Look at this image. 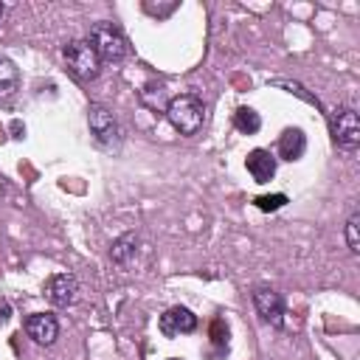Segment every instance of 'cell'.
Wrapping results in <instances>:
<instances>
[{
  "label": "cell",
  "mask_w": 360,
  "mask_h": 360,
  "mask_svg": "<svg viewBox=\"0 0 360 360\" xmlns=\"http://www.w3.org/2000/svg\"><path fill=\"white\" fill-rule=\"evenodd\" d=\"M11 129H14V138H22V132H25V127H22L20 121H14V124H11Z\"/></svg>",
  "instance_id": "ffe728a7"
},
{
  "label": "cell",
  "mask_w": 360,
  "mask_h": 360,
  "mask_svg": "<svg viewBox=\"0 0 360 360\" xmlns=\"http://www.w3.org/2000/svg\"><path fill=\"white\" fill-rule=\"evenodd\" d=\"M62 53H65L68 70H70L79 82H93V79L98 76L101 59H98V53L93 51V45H90L87 39H73V42H68Z\"/></svg>",
  "instance_id": "3957f363"
},
{
  "label": "cell",
  "mask_w": 360,
  "mask_h": 360,
  "mask_svg": "<svg viewBox=\"0 0 360 360\" xmlns=\"http://www.w3.org/2000/svg\"><path fill=\"white\" fill-rule=\"evenodd\" d=\"M22 326H25V335L39 346H51L59 338V321L51 312H31Z\"/></svg>",
  "instance_id": "9c48e42d"
},
{
  "label": "cell",
  "mask_w": 360,
  "mask_h": 360,
  "mask_svg": "<svg viewBox=\"0 0 360 360\" xmlns=\"http://www.w3.org/2000/svg\"><path fill=\"white\" fill-rule=\"evenodd\" d=\"M166 118L180 135H194L205 121V104L194 93L172 96L166 104Z\"/></svg>",
  "instance_id": "6da1fadb"
},
{
  "label": "cell",
  "mask_w": 360,
  "mask_h": 360,
  "mask_svg": "<svg viewBox=\"0 0 360 360\" xmlns=\"http://www.w3.org/2000/svg\"><path fill=\"white\" fill-rule=\"evenodd\" d=\"M17 87H20V70H17V65L11 59L0 56V101L11 98L17 93Z\"/></svg>",
  "instance_id": "4fadbf2b"
},
{
  "label": "cell",
  "mask_w": 360,
  "mask_h": 360,
  "mask_svg": "<svg viewBox=\"0 0 360 360\" xmlns=\"http://www.w3.org/2000/svg\"><path fill=\"white\" fill-rule=\"evenodd\" d=\"M357 222H360V214H357V208L349 214V219H346V242H349V250L352 253H360V239H357Z\"/></svg>",
  "instance_id": "2e32d148"
},
{
  "label": "cell",
  "mask_w": 360,
  "mask_h": 360,
  "mask_svg": "<svg viewBox=\"0 0 360 360\" xmlns=\"http://www.w3.org/2000/svg\"><path fill=\"white\" fill-rule=\"evenodd\" d=\"M211 340H214L217 346H228V323H225L222 318H217V321L211 323Z\"/></svg>",
  "instance_id": "e0dca14e"
},
{
  "label": "cell",
  "mask_w": 360,
  "mask_h": 360,
  "mask_svg": "<svg viewBox=\"0 0 360 360\" xmlns=\"http://www.w3.org/2000/svg\"><path fill=\"white\" fill-rule=\"evenodd\" d=\"M79 295V281L73 273H53L48 281H45V298L53 304V307H70Z\"/></svg>",
  "instance_id": "52a82bcc"
},
{
  "label": "cell",
  "mask_w": 360,
  "mask_h": 360,
  "mask_svg": "<svg viewBox=\"0 0 360 360\" xmlns=\"http://www.w3.org/2000/svg\"><path fill=\"white\" fill-rule=\"evenodd\" d=\"M3 11H6V8H3V3H0V17H3Z\"/></svg>",
  "instance_id": "44dd1931"
},
{
  "label": "cell",
  "mask_w": 360,
  "mask_h": 360,
  "mask_svg": "<svg viewBox=\"0 0 360 360\" xmlns=\"http://www.w3.org/2000/svg\"><path fill=\"white\" fill-rule=\"evenodd\" d=\"M253 205L259 211H278L287 205V194H264V197H256Z\"/></svg>",
  "instance_id": "9a60e30c"
},
{
  "label": "cell",
  "mask_w": 360,
  "mask_h": 360,
  "mask_svg": "<svg viewBox=\"0 0 360 360\" xmlns=\"http://www.w3.org/2000/svg\"><path fill=\"white\" fill-rule=\"evenodd\" d=\"M87 42L93 45V51L98 53L101 62H124L127 53H129V45H127V37L118 31V25L112 22H96L90 28V37Z\"/></svg>",
  "instance_id": "7a4b0ae2"
},
{
  "label": "cell",
  "mask_w": 360,
  "mask_h": 360,
  "mask_svg": "<svg viewBox=\"0 0 360 360\" xmlns=\"http://www.w3.org/2000/svg\"><path fill=\"white\" fill-rule=\"evenodd\" d=\"M233 127H236L239 132H245V135H256L259 127H262V118H259V112H256L253 107H239V110L233 112Z\"/></svg>",
  "instance_id": "5bb4252c"
},
{
  "label": "cell",
  "mask_w": 360,
  "mask_h": 360,
  "mask_svg": "<svg viewBox=\"0 0 360 360\" xmlns=\"http://www.w3.org/2000/svg\"><path fill=\"white\" fill-rule=\"evenodd\" d=\"M169 360H180V357H169Z\"/></svg>",
  "instance_id": "7402d4cb"
},
{
  "label": "cell",
  "mask_w": 360,
  "mask_h": 360,
  "mask_svg": "<svg viewBox=\"0 0 360 360\" xmlns=\"http://www.w3.org/2000/svg\"><path fill=\"white\" fill-rule=\"evenodd\" d=\"M245 166H248V172H250V177H253L256 183H270L273 174H276V158H273L267 149H253V152L248 155Z\"/></svg>",
  "instance_id": "8fae6325"
},
{
  "label": "cell",
  "mask_w": 360,
  "mask_h": 360,
  "mask_svg": "<svg viewBox=\"0 0 360 360\" xmlns=\"http://www.w3.org/2000/svg\"><path fill=\"white\" fill-rule=\"evenodd\" d=\"M253 307H256V312L262 315L264 323H270L276 329L284 323V298H281V292H276L270 287H256L253 290Z\"/></svg>",
  "instance_id": "8992f818"
},
{
  "label": "cell",
  "mask_w": 360,
  "mask_h": 360,
  "mask_svg": "<svg viewBox=\"0 0 360 360\" xmlns=\"http://www.w3.org/2000/svg\"><path fill=\"white\" fill-rule=\"evenodd\" d=\"M87 124H90V132L96 135V141L107 149H118L121 146V129H118V121L115 115L101 107V104H93L87 110Z\"/></svg>",
  "instance_id": "5b68a950"
},
{
  "label": "cell",
  "mask_w": 360,
  "mask_h": 360,
  "mask_svg": "<svg viewBox=\"0 0 360 360\" xmlns=\"http://www.w3.org/2000/svg\"><path fill=\"white\" fill-rule=\"evenodd\" d=\"M135 253H138V233H132V231L121 233V236L112 242V248H110V259H112L115 264H121V267H127V264L135 259Z\"/></svg>",
  "instance_id": "7c38bea8"
},
{
  "label": "cell",
  "mask_w": 360,
  "mask_h": 360,
  "mask_svg": "<svg viewBox=\"0 0 360 360\" xmlns=\"http://www.w3.org/2000/svg\"><path fill=\"white\" fill-rule=\"evenodd\" d=\"M329 127H332V138L340 149H346V152L357 149V143H360V118L352 107H338L329 115Z\"/></svg>",
  "instance_id": "277c9868"
},
{
  "label": "cell",
  "mask_w": 360,
  "mask_h": 360,
  "mask_svg": "<svg viewBox=\"0 0 360 360\" xmlns=\"http://www.w3.org/2000/svg\"><path fill=\"white\" fill-rule=\"evenodd\" d=\"M307 152V135L298 129V127H287L278 138V158L281 160H301Z\"/></svg>",
  "instance_id": "30bf717a"
},
{
  "label": "cell",
  "mask_w": 360,
  "mask_h": 360,
  "mask_svg": "<svg viewBox=\"0 0 360 360\" xmlns=\"http://www.w3.org/2000/svg\"><path fill=\"white\" fill-rule=\"evenodd\" d=\"M158 329L166 335V338H180V335H188L197 329V315L188 309V307H169L160 321H158Z\"/></svg>",
  "instance_id": "ba28073f"
},
{
  "label": "cell",
  "mask_w": 360,
  "mask_h": 360,
  "mask_svg": "<svg viewBox=\"0 0 360 360\" xmlns=\"http://www.w3.org/2000/svg\"><path fill=\"white\" fill-rule=\"evenodd\" d=\"M143 8H146L149 14H158V17H169V14L177 8V3H169V6H149V3H146Z\"/></svg>",
  "instance_id": "ac0fdd59"
},
{
  "label": "cell",
  "mask_w": 360,
  "mask_h": 360,
  "mask_svg": "<svg viewBox=\"0 0 360 360\" xmlns=\"http://www.w3.org/2000/svg\"><path fill=\"white\" fill-rule=\"evenodd\" d=\"M8 318H11V307H8V301L0 298V323H6Z\"/></svg>",
  "instance_id": "d6986e66"
}]
</instances>
